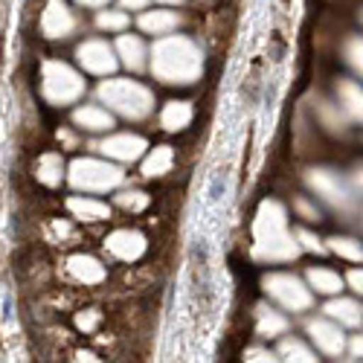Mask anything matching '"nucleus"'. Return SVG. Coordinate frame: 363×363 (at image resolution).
Returning <instances> with one entry per match:
<instances>
[{"label": "nucleus", "instance_id": "f257e3e1", "mask_svg": "<svg viewBox=\"0 0 363 363\" xmlns=\"http://www.w3.org/2000/svg\"><path fill=\"white\" fill-rule=\"evenodd\" d=\"M148 70L163 84L186 87V84H195L203 73V52L192 38L169 33V35H160L155 47H151Z\"/></svg>", "mask_w": 363, "mask_h": 363}, {"label": "nucleus", "instance_id": "f03ea898", "mask_svg": "<svg viewBox=\"0 0 363 363\" xmlns=\"http://www.w3.org/2000/svg\"><path fill=\"white\" fill-rule=\"evenodd\" d=\"M296 233L288 227V213L279 201H262L253 221V259L264 264H282L299 256Z\"/></svg>", "mask_w": 363, "mask_h": 363}, {"label": "nucleus", "instance_id": "7ed1b4c3", "mask_svg": "<svg viewBox=\"0 0 363 363\" xmlns=\"http://www.w3.org/2000/svg\"><path fill=\"white\" fill-rule=\"evenodd\" d=\"M96 96L111 113L123 119H134V123H140V119H145L155 111V94L137 79H108L105 76V82L96 87Z\"/></svg>", "mask_w": 363, "mask_h": 363}, {"label": "nucleus", "instance_id": "20e7f679", "mask_svg": "<svg viewBox=\"0 0 363 363\" xmlns=\"http://www.w3.org/2000/svg\"><path fill=\"white\" fill-rule=\"evenodd\" d=\"M67 180L76 192L84 195H102L113 192L116 186H123L125 172L119 169L113 160H99V157H76L67 166Z\"/></svg>", "mask_w": 363, "mask_h": 363}, {"label": "nucleus", "instance_id": "39448f33", "mask_svg": "<svg viewBox=\"0 0 363 363\" xmlns=\"http://www.w3.org/2000/svg\"><path fill=\"white\" fill-rule=\"evenodd\" d=\"M41 96L55 108L73 105L84 96V76L76 67H70L67 62H44V67H41Z\"/></svg>", "mask_w": 363, "mask_h": 363}, {"label": "nucleus", "instance_id": "423d86ee", "mask_svg": "<svg viewBox=\"0 0 363 363\" xmlns=\"http://www.w3.org/2000/svg\"><path fill=\"white\" fill-rule=\"evenodd\" d=\"M264 294L277 302L282 311L291 314H302V311H311L314 308V291L308 282H302L294 274H267L262 279Z\"/></svg>", "mask_w": 363, "mask_h": 363}, {"label": "nucleus", "instance_id": "0eeeda50", "mask_svg": "<svg viewBox=\"0 0 363 363\" xmlns=\"http://www.w3.org/2000/svg\"><path fill=\"white\" fill-rule=\"evenodd\" d=\"M306 184H308V189L317 192L331 209H337V213L352 216L354 209H357V195L352 192V186L346 184V180H343L335 169H308Z\"/></svg>", "mask_w": 363, "mask_h": 363}, {"label": "nucleus", "instance_id": "6e6552de", "mask_svg": "<svg viewBox=\"0 0 363 363\" xmlns=\"http://www.w3.org/2000/svg\"><path fill=\"white\" fill-rule=\"evenodd\" d=\"M76 62L90 76H111L119 67V55L116 47L105 38H87L76 47Z\"/></svg>", "mask_w": 363, "mask_h": 363}, {"label": "nucleus", "instance_id": "1a4fd4ad", "mask_svg": "<svg viewBox=\"0 0 363 363\" xmlns=\"http://www.w3.org/2000/svg\"><path fill=\"white\" fill-rule=\"evenodd\" d=\"M306 331L311 343L317 346V352H323L325 357H340L346 352V335H343V325L335 323L331 317H311L306 323Z\"/></svg>", "mask_w": 363, "mask_h": 363}, {"label": "nucleus", "instance_id": "9d476101", "mask_svg": "<svg viewBox=\"0 0 363 363\" xmlns=\"http://www.w3.org/2000/svg\"><path fill=\"white\" fill-rule=\"evenodd\" d=\"M76 29H79V18L65 0H47V9L41 15V33L52 41H62L70 38Z\"/></svg>", "mask_w": 363, "mask_h": 363}, {"label": "nucleus", "instance_id": "9b49d317", "mask_svg": "<svg viewBox=\"0 0 363 363\" xmlns=\"http://www.w3.org/2000/svg\"><path fill=\"white\" fill-rule=\"evenodd\" d=\"M96 148L102 151L108 160H113V163H134V160H140V157L145 155L148 143H145V137L125 131V134H111V137H105Z\"/></svg>", "mask_w": 363, "mask_h": 363}, {"label": "nucleus", "instance_id": "f8f14e48", "mask_svg": "<svg viewBox=\"0 0 363 363\" xmlns=\"http://www.w3.org/2000/svg\"><path fill=\"white\" fill-rule=\"evenodd\" d=\"M148 247V241L137 230H113L105 238V250L119 262H137Z\"/></svg>", "mask_w": 363, "mask_h": 363}, {"label": "nucleus", "instance_id": "ddd939ff", "mask_svg": "<svg viewBox=\"0 0 363 363\" xmlns=\"http://www.w3.org/2000/svg\"><path fill=\"white\" fill-rule=\"evenodd\" d=\"M113 47H116V55H119V65H123L125 70L140 73V70L148 67V55H151V50L143 44L140 35H119Z\"/></svg>", "mask_w": 363, "mask_h": 363}, {"label": "nucleus", "instance_id": "4468645a", "mask_svg": "<svg viewBox=\"0 0 363 363\" xmlns=\"http://www.w3.org/2000/svg\"><path fill=\"white\" fill-rule=\"evenodd\" d=\"M73 125L87 134H105L113 128V113L105 105H82L73 111Z\"/></svg>", "mask_w": 363, "mask_h": 363}, {"label": "nucleus", "instance_id": "2eb2a0df", "mask_svg": "<svg viewBox=\"0 0 363 363\" xmlns=\"http://www.w3.org/2000/svg\"><path fill=\"white\" fill-rule=\"evenodd\" d=\"M137 26L148 35H169L180 26V15L172 12V9H145L140 18H137Z\"/></svg>", "mask_w": 363, "mask_h": 363}, {"label": "nucleus", "instance_id": "dca6fc26", "mask_svg": "<svg viewBox=\"0 0 363 363\" xmlns=\"http://www.w3.org/2000/svg\"><path fill=\"white\" fill-rule=\"evenodd\" d=\"M288 328H291V320L285 317V311L267 306V302L256 306V331L262 337H282L288 335Z\"/></svg>", "mask_w": 363, "mask_h": 363}, {"label": "nucleus", "instance_id": "f3484780", "mask_svg": "<svg viewBox=\"0 0 363 363\" xmlns=\"http://www.w3.org/2000/svg\"><path fill=\"white\" fill-rule=\"evenodd\" d=\"M335 90H337V105L343 108V113L354 119L357 125H363V87L352 79H340Z\"/></svg>", "mask_w": 363, "mask_h": 363}, {"label": "nucleus", "instance_id": "a211bd4d", "mask_svg": "<svg viewBox=\"0 0 363 363\" xmlns=\"http://www.w3.org/2000/svg\"><path fill=\"white\" fill-rule=\"evenodd\" d=\"M67 209H70V216L79 218V221H105V218H111V206L99 198H87V195H73L67 201Z\"/></svg>", "mask_w": 363, "mask_h": 363}, {"label": "nucleus", "instance_id": "6ab92c4d", "mask_svg": "<svg viewBox=\"0 0 363 363\" xmlns=\"http://www.w3.org/2000/svg\"><path fill=\"white\" fill-rule=\"evenodd\" d=\"M323 311H325V317L340 323L343 328H357L363 323V308L357 306L354 299H346V296H335Z\"/></svg>", "mask_w": 363, "mask_h": 363}, {"label": "nucleus", "instance_id": "aec40b11", "mask_svg": "<svg viewBox=\"0 0 363 363\" xmlns=\"http://www.w3.org/2000/svg\"><path fill=\"white\" fill-rule=\"evenodd\" d=\"M67 270L76 282H84V285H99L105 279V264L94 256H73L67 262Z\"/></svg>", "mask_w": 363, "mask_h": 363}, {"label": "nucleus", "instance_id": "412c9836", "mask_svg": "<svg viewBox=\"0 0 363 363\" xmlns=\"http://www.w3.org/2000/svg\"><path fill=\"white\" fill-rule=\"evenodd\" d=\"M306 282L311 285L314 294H323V296H337L346 285V279L340 274H335V270H328V267H311Z\"/></svg>", "mask_w": 363, "mask_h": 363}, {"label": "nucleus", "instance_id": "4be33fe9", "mask_svg": "<svg viewBox=\"0 0 363 363\" xmlns=\"http://www.w3.org/2000/svg\"><path fill=\"white\" fill-rule=\"evenodd\" d=\"M174 166V148L172 145H157L148 151V157L143 160V177H163Z\"/></svg>", "mask_w": 363, "mask_h": 363}, {"label": "nucleus", "instance_id": "5701e85b", "mask_svg": "<svg viewBox=\"0 0 363 363\" xmlns=\"http://www.w3.org/2000/svg\"><path fill=\"white\" fill-rule=\"evenodd\" d=\"M192 123V105L189 102H166L163 105V111H160V125L166 128V131H184L186 125Z\"/></svg>", "mask_w": 363, "mask_h": 363}, {"label": "nucleus", "instance_id": "b1692460", "mask_svg": "<svg viewBox=\"0 0 363 363\" xmlns=\"http://www.w3.org/2000/svg\"><path fill=\"white\" fill-rule=\"evenodd\" d=\"M35 177H38V184H44V186H58V184H62V177H65L62 155H55V151L41 155L38 163H35Z\"/></svg>", "mask_w": 363, "mask_h": 363}, {"label": "nucleus", "instance_id": "393cba45", "mask_svg": "<svg viewBox=\"0 0 363 363\" xmlns=\"http://www.w3.org/2000/svg\"><path fill=\"white\" fill-rule=\"evenodd\" d=\"M279 360H296V363H314L317 360V352L308 346V343H302L299 337H282L279 349H277Z\"/></svg>", "mask_w": 363, "mask_h": 363}, {"label": "nucleus", "instance_id": "a878e982", "mask_svg": "<svg viewBox=\"0 0 363 363\" xmlns=\"http://www.w3.org/2000/svg\"><path fill=\"white\" fill-rule=\"evenodd\" d=\"M328 250H331V253H337V256L346 259V262H354V264L363 262V241L349 238V235H335V238H328Z\"/></svg>", "mask_w": 363, "mask_h": 363}, {"label": "nucleus", "instance_id": "bb28decb", "mask_svg": "<svg viewBox=\"0 0 363 363\" xmlns=\"http://www.w3.org/2000/svg\"><path fill=\"white\" fill-rule=\"evenodd\" d=\"M128 23H131V18L123 6L119 9H99V15H96V26L102 29V33H125Z\"/></svg>", "mask_w": 363, "mask_h": 363}, {"label": "nucleus", "instance_id": "cd10ccee", "mask_svg": "<svg viewBox=\"0 0 363 363\" xmlns=\"http://www.w3.org/2000/svg\"><path fill=\"white\" fill-rule=\"evenodd\" d=\"M116 203L123 209H128V213H143V209L148 206V195L140 192V189H125V192L116 195Z\"/></svg>", "mask_w": 363, "mask_h": 363}, {"label": "nucleus", "instance_id": "c85d7f7f", "mask_svg": "<svg viewBox=\"0 0 363 363\" xmlns=\"http://www.w3.org/2000/svg\"><path fill=\"white\" fill-rule=\"evenodd\" d=\"M343 55H346V62H349V67L363 79V38L360 35H354V38H349L346 41V50H343Z\"/></svg>", "mask_w": 363, "mask_h": 363}, {"label": "nucleus", "instance_id": "c756f323", "mask_svg": "<svg viewBox=\"0 0 363 363\" xmlns=\"http://www.w3.org/2000/svg\"><path fill=\"white\" fill-rule=\"evenodd\" d=\"M296 241H299V247H302V250H308V253H317V256L328 250V247L323 245V241H320V238H317L314 233H308V230H296Z\"/></svg>", "mask_w": 363, "mask_h": 363}, {"label": "nucleus", "instance_id": "7c9ffc66", "mask_svg": "<svg viewBox=\"0 0 363 363\" xmlns=\"http://www.w3.org/2000/svg\"><path fill=\"white\" fill-rule=\"evenodd\" d=\"M294 209L299 213V218H306V221H317V218H320L317 206H314L308 198H296V201H294Z\"/></svg>", "mask_w": 363, "mask_h": 363}, {"label": "nucleus", "instance_id": "2f4dec72", "mask_svg": "<svg viewBox=\"0 0 363 363\" xmlns=\"http://www.w3.org/2000/svg\"><path fill=\"white\" fill-rule=\"evenodd\" d=\"M245 360H253V363H264V360H279L277 352H267V349H247Z\"/></svg>", "mask_w": 363, "mask_h": 363}, {"label": "nucleus", "instance_id": "473e14b6", "mask_svg": "<svg viewBox=\"0 0 363 363\" xmlns=\"http://www.w3.org/2000/svg\"><path fill=\"white\" fill-rule=\"evenodd\" d=\"M96 323H99V314H96V311H84V314H79V317H76V325H79V328H84V331H90Z\"/></svg>", "mask_w": 363, "mask_h": 363}, {"label": "nucleus", "instance_id": "72a5a7b5", "mask_svg": "<svg viewBox=\"0 0 363 363\" xmlns=\"http://www.w3.org/2000/svg\"><path fill=\"white\" fill-rule=\"evenodd\" d=\"M349 354H352L354 360H363V335H354V337H352V343H349Z\"/></svg>", "mask_w": 363, "mask_h": 363}, {"label": "nucleus", "instance_id": "f704fd0d", "mask_svg": "<svg viewBox=\"0 0 363 363\" xmlns=\"http://www.w3.org/2000/svg\"><path fill=\"white\" fill-rule=\"evenodd\" d=\"M119 6H123V9H131V12H145L148 0H119Z\"/></svg>", "mask_w": 363, "mask_h": 363}, {"label": "nucleus", "instance_id": "c9c22d12", "mask_svg": "<svg viewBox=\"0 0 363 363\" xmlns=\"http://www.w3.org/2000/svg\"><path fill=\"white\" fill-rule=\"evenodd\" d=\"M346 282H349L357 294H363V270H352V274L346 277Z\"/></svg>", "mask_w": 363, "mask_h": 363}, {"label": "nucleus", "instance_id": "e433bc0d", "mask_svg": "<svg viewBox=\"0 0 363 363\" xmlns=\"http://www.w3.org/2000/svg\"><path fill=\"white\" fill-rule=\"evenodd\" d=\"M76 4L79 6H87V9H105L111 0H76Z\"/></svg>", "mask_w": 363, "mask_h": 363}, {"label": "nucleus", "instance_id": "4c0bfd02", "mask_svg": "<svg viewBox=\"0 0 363 363\" xmlns=\"http://www.w3.org/2000/svg\"><path fill=\"white\" fill-rule=\"evenodd\" d=\"M352 180H354V186H357V189L363 192V166H357V169H354V174H352Z\"/></svg>", "mask_w": 363, "mask_h": 363}, {"label": "nucleus", "instance_id": "58836bf2", "mask_svg": "<svg viewBox=\"0 0 363 363\" xmlns=\"http://www.w3.org/2000/svg\"><path fill=\"white\" fill-rule=\"evenodd\" d=\"M157 4H163V6H180L184 0H157Z\"/></svg>", "mask_w": 363, "mask_h": 363}, {"label": "nucleus", "instance_id": "ea45409f", "mask_svg": "<svg viewBox=\"0 0 363 363\" xmlns=\"http://www.w3.org/2000/svg\"><path fill=\"white\" fill-rule=\"evenodd\" d=\"M360 21H363V15H360Z\"/></svg>", "mask_w": 363, "mask_h": 363}]
</instances>
